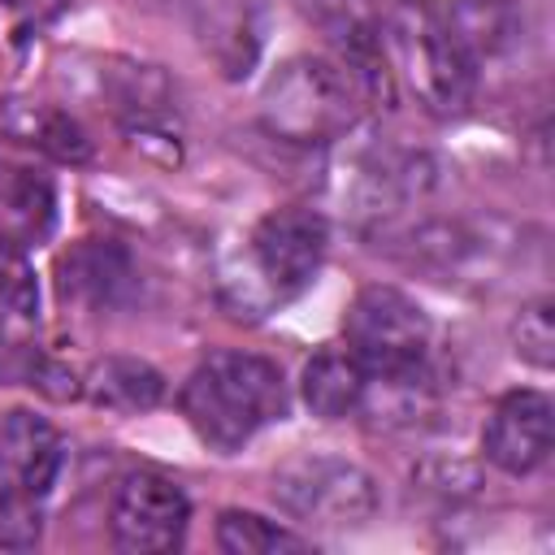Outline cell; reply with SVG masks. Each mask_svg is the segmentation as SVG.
Returning <instances> with one entry per match:
<instances>
[{"mask_svg": "<svg viewBox=\"0 0 555 555\" xmlns=\"http://www.w3.org/2000/svg\"><path fill=\"white\" fill-rule=\"evenodd\" d=\"M330 251V221L308 204H282L269 208L243 238V247L230 256L221 273V304L243 317L260 321L291 299H299Z\"/></svg>", "mask_w": 555, "mask_h": 555, "instance_id": "cell-1", "label": "cell"}, {"mask_svg": "<svg viewBox=\"0 0 555 555\" xmlns=\"http://www.w3.org/2000/svg\"><path fill=\"white\" fill-rule=\"evenodd\" d=\"M178 412L208 451L234 455L260 429L286 421L291 390L269 356L225 347L191 369V377L178 390Z\"/></svg>", "mask_w": 555, "mask_h": 555, "instance_id": "cell-2", "label": "cell"}, {"mask_svg": "<svg viewBox=\"0 0 555 555\" xmlns=\"http://www.w3.org/2000/svg\"><path fill=\"white\" fill-rule=\"evenodd\" d=\"M382 43L395 82H403L429 117L468 113L481 69L447 30L438 0H390L382 9Z\"/></svg>", "mask_w": 555, "mask_h": 555, "instance_id": "cell-3", "label": "cell"}, {"mask_svg": "<svg viewBox=\"0 0 555 555\" xmlns=\"http://www.w3.org/2000/svg\"><path fill=\"white\" fill-rule=\"evenodd\" d=\"M369 95L334 56H286L260 91V126L278 143L321 147L356 134Z\"/></svg>", "mask_w": 555, "mask_h": 555, "instance_id": "cell-4", "label": "cell"}, {"mask_svg": "<svg viewBox=\"0 0 555 555\" xmlns=\"http://www.w3.org/2000/svg\"><path fill=\"white\" fill-rule=\"evenodd\" d=\"M343 347L373 382H421L429 373L434 321L390 282H369L343 308Z\"/></svg>", "mask_w": 555, "mask_h": 555, "instance_id": "cell-5", "label": "cell"}, {"mask_svg": "<svg viewBox=\"0 0 555 555\" xmlns=\"http://www.w3.org/2000/svg\"><path fill=\"white\" fill-rule=\"evenodd\" d=\"M273 503L312 529H364L382 507V486L347 455L299 451L273 468Z\"/></svg>", "mask_w": 555, "mask_h": 555, "instance_id": "cell-6", "label": "cell"}, {"mask_svg": "<svg viewBox=\"0 0 555 555\" xmlns=\"http://www.w3.org/2000/svg\"><path fill=\"white\" fill-rule=\"evenodd\" d=\"M186 525H191V499L173 477L134 468L113 486L108 538L117 551H130V555L173 551L182 546Z\"/></svg>", "mask_w": 555, "mask_h": 555, "instance_id": "cell-7", "label": "cell"}, {"mask_svg": "<svg viewBox=\"0 0 555 555\" xmlns=\"http://www.w3.org/2000/svg\"><path fill=\"white\" fill-rule=\"evenodd\" d=\"M304 22L330 43L334 61L351 69L369 104L390 100L395 74L386 65V43H382V4L377 0H295Z\"/></svg>", "mask_w": 555, "mask_h": 555, "instance_id": "cell-8", "label": "cell"}, {"mask_svg": "<svg viewBox=\"0 0 555 555\" xmlns=\"http://www.w3.org/2000/svg\"><path fill=\"white\" fill-rule=\"evenodd\" d=\"M100 91L130 143L147 152L160 147V160H178V100L160 65L113 61L108 69H100Z\"/></svg>", "mask_w": 555, "mask_h": 555, "instance_id": "cell-9", "label": "cell"}, {"mask_svg": "<svg viewBox=\"0 0 555 555\" xmlns=\"http://www.w3.org/2000/svg\"><path fill=\"white\" fill-rule=\"evenodd\" d=\"M429 186H434V169L416 152L369 147L356 152L343 173V199L351 217H360L364 225H390L403 208L425 199Z\"/></svg>", "mask_w": 555, "mask_h": 555, "instance_id": "cell-10", "label": "cell"}, {"mask_svg": "<svg viewBox=\"0 0 555 555\" xmlns=\"http://www.w3.org/2000/svg\"><path fill=\"white\" fill-rule=\"evenodd\" d=\"M555 403L546 390H507L481 425V460L507 477H529L551 460Z\"/></svg>", "mask_w": 555, "mask_h": 555, "instance_id": "cell-11", "label": "cell"}, {"mask_svg": "<svg viewBox=\"0 0 555 555\" xmlns=\"http://www.w3.org/2000/svg\"><path fill=\"white\" fill-rule=\"evenodd\" d=\"M195 43L217 65L221 78L243 82L264 52L260 0H182Z\"/></svg>", "mask_w": 555, "mask_h": 555, "instance_id": "cell-12", "label": "cell"}, {"mask_svg": "<svg viewBox=\"0 0 555 555\" xmlns=\"http://www.w3.org/2000/svg\"><path fill=\"white\" fill-rule=\"evenodd\" d=\"M134 286H139L134 260L113 238H82L56 260V291L65 304L82 312H95V317L117 312L130 304Z\"/></svg>", "mask_w": 555, "mask_h": 555, "instance_id": "cell-13", "label": "cell"}, {"mask_svg": "<svg viewBox=\"0 0 555 555\" xmlns=\"http://www.w3.org/2000/svg\"><path fill=\"white\" fill-rule=\"evenodd\" d=\"M65 438L61 429L26 408H13L0 416V468L39 503L56 490L61 473H65Z\"/></svg>", "mask_w": 555, "mask_h": 555, "instance_id": "cell-14", "label": "cell"}, {"mask_svg": "<svg viewBox=\"0 0 555 555\" xmlns=\"http://www.w3.org/2000/svg\"><path fill=\"white\" fill-rule=\"evenodd\" d=\"M438 13L477 69L516 56L529 35L520 0H438Z\"/></svg>", "mask_w": 555, "mask_h": 555, "instance_id": "cell-15", "label": "cell"}, {"mask_svg": "<svg viewBox=\"0 0 555 555\" xmlns=\"http://www.w3.org/2000/svg\"><path fill=\"white\" fill-rule=\"evenodd\" d=\"M56 225V186L26 165L0 169V251L39 247Z\"/></svg>", "mask_w": 555, "mask_h": 555, "instance_id": "cell-16", "label": "cell"}, {"mask_svg": "<svg viewBox=\"0 0 555 555\" xmlns=\"http://www.w3.org/2000/svg\"><path fill=\"white\" fill-rule=\"evenodd\" d=\"M369 373L347 347H321L299 373V399L317 421H343L360 412Z\"/></svg>", "mask_w": 555, "mask_h": 555, "instance_id": "cell-17", "label": "cell"}, {"mask_svg": "<svg viewBox=\"0 0 555 555\" xmlns=\"http://www.w3.org/2000/svg\"><path fill=\"white\" fill-rule=\"evenodd\" d=\"M0 126L17 143L35 147L39 156H48L56 165H87L91 160L87 130L78 126V117H69L56 104H26V100L22 104H0Z\"/></svg>", "mask_w": 555, "mask_h": 555, "instance_id": "cell-18", "label": "cell"}, {"mask_svg": "<svg viewBox=\"0 0 555 555\" xmlns=\"http://www.w3.org/2000/svg\"><path fill=\"white\" fill-rule=\"evenodd\" d=\"M82 395L117 416H139L160 408L165 399V377L160 369H152L139 356H104L87 377H82Z\"/></svg>", "mask_w": 555, "mask_h": 555, "instance_id": "cell-19", "label": "cell"}, {"mask_svg": "<svg viewBox=\"0 0 555 555\" xmlns=\"http://www.w3.org/2000/svg\"><path fill=\"white\" fill-rule=\"evenodd\" d=\"M217 546L225 555H278V551H308L312 538L260 516V512H247V507H225L217 516V529H212Z\"/></svg>", "mask_w": 555, "mask_h": 555, "instance_id": "cell-20", "label": "cell"}, {"mask_svg": "<svg viewBox=\"0 0 555 555\" xmlns=\"http://www.w3.org/2000/svg\"><path fill=\"white\" fill-rule=\"evenodd\" d=\"M39 321V282L22 251H0V343L22 347L17 338Z\"/></svg>", "mask_w": 555, "mask_h": 555, "instance_id": "cell-21", "label": "cell"}, {"mask_svg": "<svg viewBox=\"0 0 555 555\" xmlns=\"http://www.w3.org/2000/svg\"><path fill=\"white\" fill-rule=\"evenodd\" d=\"M43 503L26 494L4 468H0V546L4 551H30L43 533Z\"/></svg>", "mask_w": 555, "mask_h": 555, "instance_id": "cell-22", "label": "cell"}, {"mask_svg": "<svg viewBox=\"0 0 555 555\" xmlns=\"http://www.w3.org/2000/svg\"><path fill=\"white\" fill-rule=\"evenodd\" d=\"M551 312H555V304L546 295H538V299L520 304V312L512 321V347L533 369H551L555 364V317Z\"/></svg>", "mask_w": 555, "mask_h": 555, "instance_id": "cell-23", "label": "cell"}, {"mask_svg": "<svg viewBox=\"0 0 555 555\" xmlns=\"http://www.w3.org/2000/svg\"><path fill=\"white\" fill-rule=\"evenodd\" d=\"M412 477L429 494H442V499H468L481 490V468L473 460H455V455H429L416 464Z\"/></svg>", "mask_w": 555, "mask_h": 555, "instance_id": "cell-24", "label": "cell"}, {"mask_svg": "<svg viewBox=\"0 0 555 555\" xmlns=\"http://www.w3.org/2000/svg\"><path fill=\"white\" fill-rule=\"evenodd\" d=\"M0 4L26 26H48L69 9V0H0Z\"/></svg>", "mask_w": 555, "mask_h": 555, "instance_id": "cell-25", "label": "cell"}, {"mask_svg": "<svg viewBox=\"0 0 555 555\" xmlns=\"http://www.w3.org/2000/svg\"><path fill=\"white\" fill-rule=\"evenodd\" d=\"M13 351V343H0V373H9V364H4V356Z\"/></svg>", "mask_w": 555, "mask_h": 555, "instance_id": "cell-26", "label": "cell"}]
</instances>
